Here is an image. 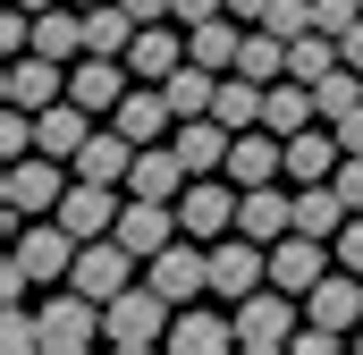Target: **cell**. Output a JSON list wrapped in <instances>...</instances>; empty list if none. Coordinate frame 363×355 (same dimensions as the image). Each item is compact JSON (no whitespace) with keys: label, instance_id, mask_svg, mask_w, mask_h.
I'll return each mask as SVG.
<instances>
[{"label":"cell","instance_id":"cell-16","mask_svg":"<svg viewBox=\"0 0 363 355\" xmlns=\"http://www.w3.org/2000/svg\"><path fill=\"white\" fill-rule=\"evenodd\" d=\"M135 153H144V144H135V136H127V127L110 119V127H93V136H85V153H77V178H101V186H127V170H135Z\"/></svg>","mask_w":363,"mask_h":355},{"label":"cell","instance_id":"cell-36","mask_svg":"<svg viewBox=\"0 0 363 355\" xmlns=\"http://www.w3.org/2000/svg\"><path fill=\"white\" fill-rule=\"evenodd\" d=\"M77 9H101V0H77Z\"/></svg>","mask_w":363,"mask_h":355},{"label":"cell","instance_id":"cell-34","mask_svg":"<svg viewBox=\"0 0 363 355\" xmlns=\"http://www.w3.org/2000/svg\"><path fill=\"white\" fill-rule=\"evenodd\" d=\"M228 17H245V26H262V17H271V0H228Z\"/></svg>","mask_w":363,"mask_h":355},{"label":"cell","instance_id":"cell-22","mask_svg":"<svg viewBox=\"0 0 363 355\" xmlns=\"http://www.w3.org/2000/svg\"><path fill=\"white\" fill-rule=\"evenodd\" d=\"M169 347H178V355H220V347H237V313L220 322V313H203V305H178Z\"/></svg>","mask_w":363,"mask_h":355},{"label":"cell","instance_id":"cell-2","mask_svg":"<svg viewBox=\"0 0 363 355\" xmlns=\"http://www.w3.org/2000/svg\"><path fill=\"white\" fill-rule=\"evenodd\" d=\"M169 322H178V305L144 279V288H118L110 305H101V339L110 347H127V355H144V347H161L169 339Z\"/></svg>","mask_w":363,"mask_h":355},{"label":"cell","instance_id":"cell-17","mask_svg":"<svg viewBox=\"0 0 363 355\" xmlns=\"http://www.w3.org/2000/svg\"><path fill=\"white\" fill-rule=\"evenodd\" d=\"M93 119H101V110H85V102L68 93V102L34 110V144H43V153H60V161H77V153H85V136H93Z\"/></svg>","mask_w":363,"mask_h":355},{"label":"cell","instance_id":"cell-5","mask_svg":"<svg viewBox=\"0 0 363 355\" xmlns=\"http://www.w3.org/2000/svg\"><path fill=\"white\" fill-rule=\"evenodd\" d=\"M296 296L287 288H254V296H237V347H254V355H279V347H296Z\"/></svg>","mask_w":363,"mask_h":355},{"label":"cell","instance_id":"cell-4","mask_svg":"<svg viewBox=\"0 0 363 355\" xmlns=\"http://www.w3.org/2000/svg\"><path fill=\"white\" fill-rule=\"evenodd\" d=\"M77 178H60V153H26V161H9V186H0V203H9V229L17 220H43V212H60V195H68Z\"/></svg>","mask_w":363,"mask_h":355},{"label":"cell","instance_id":"cell-28","mask_svg":"<svg viewBox=\"0 0 363 355\" xmlns=\"http://www.w3.org/2000/svg\"><path fill=\"white\" fill-rule=\"evenodd\" d=\"M313 102H321V119H347V110L363 102V68H347V60L321 68V77H313Z\"/></svg>","mask_w":363,"mask_h":355},{"label":"cell","instance_id":"cell-33","mask_svg":"<svg viewBox=\"0 0 363 355\" xmlns=\"http://www.w3.org/2000/svg\"><path fill=\"white\" fill-rule=\"evenodd\" d=\"M203 17H228V0H178V26H203Z\"/></svg>","mask_w":363,"mask_h":355},{"label":"cell","instance_id":"cell-3","mask_svg":"<svg viewBox=\"0 0 363 355\" xmlns=\"http://www.w3.org/2000/svg\"><path fill=\"white\" fill-rule=\"evenodd\" d=\"M237 203H245V186H237L228 170H211V178H186V195H178V220H186V237L220 246V237L237 229Z\"/></svg>","mask_w":363,"mask_h":355},{"label":"cell","instance_id":"cell-12","mask_svg":"<svg viewBox=\"0 0 363 355\" xmlns=\"http://www.w3.org/2000/svg\"><path fill=\"white\" fill-rule=\"evenodd\" d=\"M127 85H135V68H127V60H110V51H85V60H68V93H77L85 110H101V119L118 110V93H127Z\"/></svg>","mask_w":363,"mask_h":355},{"label":"cell","instance_id":"cell-10","mask_svg":"<svg viewBox=\"0 0 363 355\" xmlns=\"http://www.w3.org/2000/svg\"><path fill=\"white\" fill-rule=\"evenodd\" d=\"M178 229L186 220H178L169 195H127V203H118V246H135V254H161Z\"/></svg>","mask_w":363,"mask_h":355},{"label":"cell","instance_id":"cell-27","mask_svg":"<svg viewBox=\"0 0 363 355\" xmlns=\"http://www.w3.org/2000/svg\"><path fill=\"white\" fill-rule=\"evenodd\" d=\"M245 77H262V85H279L287 77V34H271V26H245V60H237Z\"/></svg>","mask_w":363,"mask_h":355},{"label":"cell","instance_id":"cell-1","mask_svg":"<svg viewBox=\"0 0 363 355\" xmlns=\"http://www.w3.org/2000/svg\"><path fill=\"white\" fill-rule=\"evenodd\" d=\"M77 229L60 220V212H43V220H17V246H9V271H0V288L9 296H26V288H68V271H77Z\"/></svg>","mask_w":363,"mask_h":355},{"label":"cell","instance_id":"cell-21","mask_svg":"<svg viewBox=\"0 0 363 355\" xmlns=\"http://www.w3.org/2000/svg\"><path fill=\"white\" fill-rule=\"evenodd\" d=\"M186 60H203V68H237L245 60V17H203V26H186Z\"/></svg>","mask_w":363,"mask_h":355},{"label":"cell","instance_id":"cell-32","mask_svg":"<svg viewBox=\"0 0 363 355\" xmlns=\"http://www.w3.org/2000/svg\"><path fill=\"white\" fill-rule=\"evenodd\" d=\"M338 263H347V271H363V212L338 229Z\"/></svg>","mask_w":363,"mask_h":355},{"label":"cell","instance_id":"cell-24","mask_svg":"<svg viewBox=\"0 0 363 355\" xmlns=\"http://www.w3.org/2000/svg\"><path fill=\"white\" fill-rule=\"evenodd\" d=\"M127 195H169V203H178V195H186L178 144H144V153H135V170H127Z\"/></svg>","mask_w":363,"mask_h":355},{"label":"cell","instance_id":"cell-19","mask_svg":"<svg viewBox=\"0 0 363 355\" xmlns=\"http://www.w3.org/2000/svg\"><path fill=\"white\" fill-rule=\"evenodd\" d=\"M228 144H237V127H220V119H178V161H186V178L228 170Z\"/></svg>","mask_w":363,"mask_h":355},{"label":"cell","instance_id":"cell-26","mask_svg":"<svg viewBox=\"0 0 363 355\" xmlns=\"http://www.w3.org/2000/svg\"><path fill=\"white\" fill-rule=\"evenodd\" d=\"M321 119V102H313V85L304 77H279L271 102H262V127H279V136H296V127H313Z\"/></svg>","mask_w":363,"mask_h":355},{"label":"cell","instance_id":"cell-8","mask_svg":"<svg viewBox=\"0 0 363 355\" xmlns=\"http://www.w3.org/2000/svg\"><path fill=\"white\" fill-rule=\"evenodd\" d=\"M34 322H43V347H51V355H85L93 339H101V305H93L85 288H60Z\"/></svg>","mask_w":363,"mask_h":355},{"label":"cell","instance_id":"cell-13","mask_svg":"<svg viewBox=\"0 0 363 355\" xmlns=\"http://www.w3.org/2000/svg\"><path fill=\"white\" fill-rule=\"evenodd\" d=\"M338 161H347V144H338V127H330V119H313V127H296V136H287V178H296V186L338 178Z\"/></svg>","mask_w":363,"mask_h":355},{"label":"cell","instance_id":"cell-18","mask_svg":"<svg viewBox=\"0 0 363 355\" xmlns=\"http://www.w3.org/2000/svg\"><path fill=\"white\" fill-rule=\"evenodd\" d=\"M127 68H135V85H161V77H178V68H186V43H178V26H169V17H152V26L135 34Z\"/></svg>","mask_w":363,"mask_h":355},{"label":"cell","instance_id":"cell-9","mask_svg":"<svg viewBox=\"0 0 363 355\" xmlns=\"http://www.w3.org/2000/svg\"><path fill=\"white\" fill-rule=\"evenodd\" d=\"M0 102H17V110H51V102H68V60H51V51H17L9 77H0Z\"/></svg>","mask_w":363,"mask_h":355},{"label":"cell","instance_id":"cell-25","mask_svg":"<svg viewBox=\"0 0 363 355\" xmlns=\"http://www.w3.org/2000/svg\"><path fill=\"white\" fill-rule=\"evenodd\" d=\"M161 93H169V110H178V119H211V102H220V68L186 60L178 77H161Z\"/></svg>","mask_w":363,"mask_h":355},{"label":"cell","instance_id":"cell-29","mask_svg":"<svg viewBox=\"0 0 363 355\" xmlns=\"http://www.w3.org/2000/svg\"><path fill=\"white\" fill-rule=\"evenodd\" d=\"M321 68H338V34H321V26H313V34H296V43H287V77H304V85H313Z\"/></svg>","mask_w":363,"mask_h":355},{"label":"cell","instance_id":"cell-11","mask_svg":"<svg viewBox=\"0 0 363 355\" xmlns=\"http://www.w3.org/2000/svg\"><path fill=\"white\" fill-rule=\"evenodd\" d=\"M304 322H330V330H355L363 322V271H321L313 288H304Z\"/></svg>","mask_w":363,"mask_h":355},{"label":"cell","instance_id":"cell-23","mask_svg":"<svg viewBox=\"0 0 363 355\" xmlns=\"http://www.w3.org/2000/svg\"><path fill=\"white\" fill-rule=\"evenodd\" d=\"M110 119H118V127H127L135 144H161V127H169L178 110H169V93H161V85H127V93H118V110H110Z\"/></svg>","mask_w":363,"mask_h":355},{"label":"cell","instance_id":"cell-20","mask_svg":"<svg viewBox=\"0 0 363 355\" xmlns=\"http://www.w3.org/2000/svg\"><path fill=\"white\" fill-rule=\"evenodd\" d=\"M237 229H245V237H262V246H279V237L296 229V195H279V178H271V186H245Z\"/></svg>","mask_w":363,"mask_h":355},{"label":"cell","instance_id":"cell-7","mask_svg":"<svg viewBox=\"0 0 363 355\" xmlns=\"http://www.w3.org/2000/svg\"><path fill=\"white\" fill-rule=\"evenodd\" d=\"M254 288H271V246L262 237H245V229H228L220 246H211V296H254Z\"/></svg>","mask_w":363,"mask_h":355},{"label":"cell","instance_id":"cell-30","mask_svg":"<svg viewBox=\"0 0 363 355\" xmlns=\"http://www.w3.org/2000/svg\"><path fill=\"white\" fill-rule=\"evenodd\" d=\"M262 26L287 34V43H296V34H313V0H271V17H262Z\"/></svg>","mask_w":363,"mask_h":355},{"label":"cell","instance_id":"cell-6","mask_svg":"<svg viewBox=\"0 0 363 355\" xmlns=\"http://www.w3.org/2000/svg\"><path fill=\"white\" fill-rule=\"evenodd\" d=\"M135 271H144V254H135V246H118V229H110V237H85V246H77L68 288H85L93 305H110L118 288H135Z\"/></svg>","mask_w":363,"mask_h":355},{"label":"cell","instance_id":"cell-31","mask_svg":"<svg viewBox=\"0 0 363 355\" xmlns=\"http://www.w3.org/2000/svg\"><path fill=\"white\" fill-rule=\"evenodd\" d=\"M355 17H363V0H313V26H321V34H347Z\"/></svg>","mask_w":363,"mask_h":355},{"label":"cell","instance_id":"cell-14","mask_svg":"<svg viewBox=\"0 0 363 355\" xmlns=\"http://www.w3.org/2000/svg\"><path fill=\"white\" fill-rule=\"evenodd\" d=\"M321 271H330V237H304V229H287V237L271 246V288H287V296H304Z\"/></svg>","mask_w":363,"mask_h":355},{"label":"cell","instance_id":"cell-35","mask_svg":"<svg viewBox=\"0 0 363 355\" xmlns=\"http://www.w3.org/2000/svg\"><path fill=\"white\" fill-rule=\"evenodd\" d=\"M17 9H34V17H43V9H60V0H17Z\"/></svg>","mask_w":363,"mask_h":355},{"label":"cell","instance_id":"cell-15","mask_svg":"<svg viewBox=\"0 0 363 355\" xmlns=\"http://www.w3.org/2000/svg\"><path fill=\"white\" fill-rule=\"evenodd\" d=\"M118 203H127L118 186H101V178H77V186L60 195V220H68L77 237H110V229H118Z\"/></svg>","mask_w":363,"mask_h":355}]
</instances>
